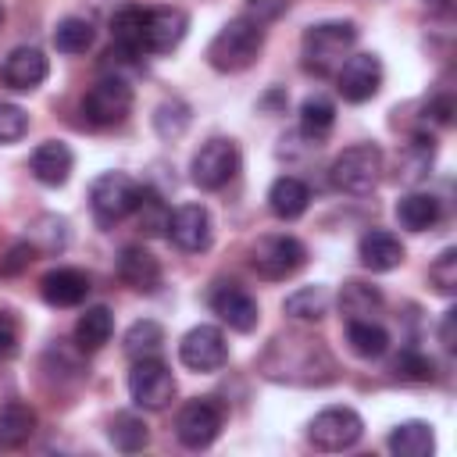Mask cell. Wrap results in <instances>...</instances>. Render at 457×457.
Segmentation results:
<instances>
[{
  "label": "cell",
  "instance_id": "6da1fadb",
  "mask_svg": "<svg viewBox=\"0 0 457 457\" xmlns=\"http://www.w3.org/2000/svg\"><path fill=\"white\" fill-rule=\"evenodd\" d=\"M261 368L275 382H293V386H321L336 378V364L328 350L318 339L307 336H278L271 339L268 353L261 357Z\"/></svg>",
  "mask_w": 457,
  "mask_h": 457
},
{
  "label": "cell",
  "instance_id": "7a4b0ae2",
  "mask_svg": "<svg viewBox=\"0 0 457 457\" xmlns=\"http://www.w3.org/2000/svg\"><path fill=\"white\" fill-rule=\"evenodd\" d=\"M261 46H264V29H261L257 21H250V18L239 14V18H232L228 25H221L218 36L211 39V46H207V64H211L214 71H225V75L246 71V68L257 61Z\"/></svg>",
  "mask_w": 457,
  "mask_h": 457
},
{
  "label": "cell",
  "instance_id": "3957f363",
  "mask_svg": "<svg viewBox=\"0 0 457 457\" xmlns=\"http://www.w3.org/2000/svg\"><path fill=\"white\" fill-rule=\"evenodd\" d=\"M353 43H357V25L353 21H318L303 32V43H300L303 68L314 71V75H332L350 57Z\"/></svg>",
  "mask_w": 457,
  "mask_h": 457
},
{
  "label": "cell",
  "instance_id": "277c9868",
  "mask_svg": "<svg viewBox=\"0 0 457 457\" xmlns=\"http://www.w3.org/2000/svg\"><path fill=\"white\" fill-rule=\"evenodd\" d=\"M382 179V150L375 143H357V146H346L332 168H328V182L332 189L339 193H350V196H364L378 186Z\"/></svg>",
  "mask_w": 457,
  "mask_h": 457
},
{
  "label": "cell",
  "instance_id": "5b68a950",
  "mask_svg": "<svg viewBox=\"0 0 457 457\" xmlns=\"http://www.w3.org/2000/svg\"><path fill=\"white\" fill-rule=\"evenodd\" d=\"M139 182L121 175V171H107L100 175L93 186H89V207H93V218L96 225L111 228L118 221H125L132 211H136V200H139Z\"/></svg>",
  "mask_w": 457,
  "mask_h": 457
},
{
  "label": "cell",
  "instance_id": "8992f818",
  "mask_svg": "<svg viewBox=\"0 0 457 457\" xmlns=\"http://www.w3.org/2000/svg\"><path fill=\"white\" fill-rule=\"evenodd\" d=\"M132 111V86L118 75H104L100 82L89 86V93L82 96V118L96 129H111L121 125Z\"/></svg>",
  "mask_w": 457,
  "mask_h": 457
},
{
  "label": "cell",
  "instance_id": "52a82bcc",
  "mask_svg": "<svg viewBox=\"0 0 457 457\" xmlns=\"http://www.w3.org/2000/svg\"><path fill=\"white\" fill-rule=\"evenodd\" d=\"M236 171H239V146L232 139H221V136L207 139L189 161V179L207 193L225 189L236 179Z\"/></svg>",
  "mask_w": 457,
  "mask_h": 457
},
{
  "label": "cell",
  "instance_id": "ba28073f",
  "mask_svg": "<svg viewBox=\"0 0 457 457\" xmlns=\"http://www.w3.org/2000/svg\"><path fill=\"white\" fill-rule=\"evenodd\" d=\"M361 436H364V421H361V414L353 407H325L307 425L311 446L314 450H325V453L350 450V446L361 443Z\"/></svg>",
  "mask_w": 457,
  "mask_h": 457
},
{
  "label": "cell",
  "instance_id": "9c48e42d",
  "mask_svg": "<svg viewBox=\"0 0 457 457\" xmlns=\"http://www.w3.org/2000/svg\"><path fill=\"white\" fill-rule=\"evenodd\" d=\"M129 396L136 407L143 411H164L175 396V378H171V368L161 361V357H139L132 361V371H129Z\"/></svg>",
  "mask_w": 457,
  "mask_h": 457
},
{
  "label": "cell",
  "instance_id": "30bf717a",
  "mask_svg": "<svg viewBox=\"0 0 457 457\" xmlns=\"http://www.w3.org/2000/svg\"><path fill=\"white\" fill-rule=\"evenodd\" d=\"M303 261H307V246L296 236H264L250 250V268L271 282L296 275L303 268Z\"/></svg>",
  "mask_w": 457,
  "mask_h": 457
},
{
  "label": "cell",
  "instance_id": "8fae6325",
  "mask_svg": "<svg viewBox=\"0 0 457 457\" xmlns=\"http://www.w3.org/2000/svg\"><path fill=\"white\" fill-rule=\"evenodd\" d=\"M221 421H225L221 403H214L211 396L189 400V403L179 411V418H175V436H179V443H182L186 450H204V446H211V443L218 439Z\"/></svg>",
  "mask_w": 457,
  "mask_h": 457
},
{
  "label": "cell",
  "instance_id": "7c38bea8",
  "mask_svg": "<svg viewBox=\"0 0 457 457\" xmlns=\"http://www.w3.org/2000/svg\"><path fill=\"white\" fill-rule=\"evenodd\" d=\"M179 361L189 368V371H200V375H211L218 368H225L228 361V343L221 336L218 325H196L182 336L179 343Z\"/></svg>",
  "mask_w": 457,
  "mask_h": 457
},
{
  "label": "cell",
  "instance_id": "4fadbf2b",
  "mask_svg": "<svg viewBox=\"0 0 457 457\" xmlns=\"http://www.w3.org/2000/svg\"><path fill=\"white\" fill-rule=\"evenodd\" d=\"M382 61L375 54H350L336 71V89L346 104H364L382 89Z\"/></svg>",
  "mask_w": 457,
  "mask_h": 457
},
{
  "label": "cell",
  "instance_id": "5bb4252c",
  "mask_svg": "<svg viewBox=\"0 0 457 457\" xmlns=\"http://www.w3.org/2000/svg\"><path fill=\"white\" fill-rule=\"evenodd\" d=\"M211 214L204 204H182L168 214V239L182 250V253H200L211 246Z\"/></svg>",
  "mask_w": 457,
  "mask_h": 457
},
{
  "label": "cell",
  "instance_id": "9a60e30c",
  "mask_svg": "<svg viewBox=\"0 0 457 457\" xmlns=\"http://www.w3.org/2000/svg\"><path fill=\"white\" fill-rule=\"evenodd\" d=\"M189 18L179 7H154L146 11V25H143V50L146 54H168L186 39Z\"/></svg>",
  "mask_w": 457,
  "mask_h": 457
},
{
  "label": "cell",
  "instance_id": "2e32d148",
  "mask_svg": "<svg viewBox=\"0 0 457 457\" xmlns=\"http://www.w3.org/2000/svg\"><path fill=\"white\" fill-rule=\"evenodd\" d=\"M211 311L228 325V328H236V332H250L253 325H257V318H261V311H257V300L243 289V286H218L214 293H211Z\"/></svg>",
  "mask_w": 457,
  "mask_h": 457
},
{
  "label": "cell",
  "instance_id": "e0dca14e",
  "mask_svg": "<svg viewBox=\"0 0 457 457\" xmlns=\"http://www.w3.org/2000/svg\"><path fill=\"white\" fill-rule=\"evenodd\" d=\"M50 75V61L39 46H14L4 61V82L18 93H29L36 89L43 79Z\"/></svg>",
  "mask_w": 457,
  "mask_h": 457
},
{
  "label": "cell",
  "instance_id": "ac0fdd59",
  "mask_svg": "<svg viewBox=\"0 0 457 457\" xmlns=\"http://www.w3.org/2000/svg\"><path fill=\"white\" fill-rule=\"evenodd\" d=\"M75 168V154L68 150V143L61 139H50V143H39L29 157V171L36 175V182L43 186H64L68 175Z\"/></svg>",
  "mask_w": 457,
  "mask_h": 457
},
{
  "label": "cell",
  "instance_id": "d6986e66",
  "mask_svg": "<svg viewBox=\"0 0 457 457\" xmlns=\"http://www.w3.org/2000/svg\"><path fill=\"white\" fill-rule=\"evenodd\" d=\"M39 293L50 307H79L89 296V275L79 268H54L43 275Z\"/></svg>",
  "mask_w": 457,
  "mask_h": 457
},
{
  "label": "cell",
  "instance_id": "ffe728a7",
  "mask_svg": "<svg viewBox=\"0 0 457 457\" xmlns=\"http://www.w3.org/2000/svg\"><path fill=\"white\" fill-rule=\"evenodd\" d=\"M118 278L139 293H154L161 286V264L150 250L143 246H125L118 253Z\"/></svg>",
  "mask_w": 457,
  "mask_h": 457
},
{
  "label": "cell",
  "instance_id": "44dd1931",
  "mask_svg": "<svg viewBox=\"0 0 457 457\" xmlns=\"http://www.w3.org/2000/svg\"><path fill=\"white\" fill-rule=\"evenodd\" d=\"M357 257H361V264H364L368 271H393V268H400V261H403V246H400V239H396L393 232L371 228V232L361 236Z\"/></svg>",
  "mask_w": 457,
  "mask_h": 457
},
{
  "label": "cell",
  "instance_id": "7402d4cb",
  "mask_svg": "<svg viewBox=\"0 0 457 457\" xmlns=\"http://www.w3.org/2000/svg\"><path fill=\"white\" fill-rule=\"evenodd\" d=\"M307 204H311V189H307V182L296 179V175H282V179H275L271 189H268V211H271L278 221H296V218L307 211Z\"/></svg>",
  "mask_w": 457,
  "mask_h": 457
},
{
  "label": "cell",
  "instance_id": "603a6c76",
  "mask_svg": "<svg viewBox=\"0 0 457 457\" xmlns=\"http://www.w3.org/2000/svg\"><path fill=\"white\" fill-rule=\"evenodd\" d=\"M143 25H146V11L143 7H125L111 18V36H114V50L118 57H143Z\"/></svg>",
  "mask_w": 457,
  "mask_h": 457
},
{
  "label": "cell",
  "instance_id": "cb8c5ba5",
  "mask_svg": "<svg viewBox=\"0 0 457 457\" xmlns=\"http://www.w3.org/2000/svg\"><path fill=\"white\" fill-rule=\"evenodd\" d=\"M36 436V411L21 400H7L0 407V446L18 450Z\"/></svg>",
  "mask_w": 457,
  "mask_h": 457
},
{
  "label": "cell",
  "instance_id": "d4e9b609",
  "mask_svg": "<svg viewBox=\"0 0 457 457\" xmlns=\"http://www.w3.org/2000/svg\"><path fill=\"white\" fill-rule=\"evenodd\" d=\"M386 446L396 457H428L436 450V436H432V425H425V421H400L389 432Z\"/></svg>",
  "mask_w": 457,
  "mask_h": 457
},
{
  "label": "cell",
  "instance_id": "484cf974",
  "mask_svg": "<svg viewBox=\"0 0 457 457\" xmlns=\"http://www.w3.org/2000/svg\"><path fill=\"white\" fill-rule=\"evenodd\" d=\"M443 207L432 193H407L396 200V221L407 228V232H425L439 221Z\"/></svg>",
  "mask_w": 457,
  "mask_h": 457
},
{
  "label": "cell",
  "instance_id": "4316f807",
  "mask_svg": "<svg viewBox=\"0 0 457 457\" xmlns=\"http://www.w3.org/2000/svg\"><path fill=\"white\" fill-rule=\"evenodd\" d=\"M111 336H114V314L107 307H89V311L79 314V321H75V343H79V350L96 353L100 346L111 343Z\"/></svg>",
  "mask_w": 457,
  "mask_h": 457
},
{
  "label": "cell",
  "instance_id": "83f0119b",
  "mask_svg": "<svg viewBox=\"0 0 457 457\" xmlns=\"http://www.w3.org/2000/svg\"><path fill=\"white\" fill-rule=\"evenodd\" d=\"M346 343H350V350L357 357L375 361V357H382L389 350V332L371 318H350L346 321Z\"/></svg>",
  "mask_w": 457,
  "mask_h": 457
},
{
  "label": "cell",
  "instance_id": "f1b7e54d",
  "mask_svg": "<svg viewBox=\"0 0 457 457\" xmlns=\"http://www.w3.org/2000/svg\"><path fill=\"white\" fill-rule=\"evenodd\" d=\"M332 125H336V104H332V100H325V96H307V100L300 104V132H303L311 143L328 139Z\"/></svg>",
  "mask_w": 457,
  "mask_h": 457
},
{
  "label": "cell",
  "instance_id": "f546056e",
  "mask_svg": "<svg viewBox=\"0 0 457 457\" xmlns=\"http://www.w3.org/2000/svg\"><path fill=\"white\" fill-rule=\"evenodd\" d=\"M107 439L114 443V450L136 453V450H143V446L150 443V428H146V421H143L139 414L121 411V414H114V421H111V428H107Z\"/></svg>",
  "mask_w": 457,
  "mask_h": 457
},
{
  "label": "cell",
  "instance_id": "4dcf8cb0",
  "mask_svg": "<svg viewBox=\"0 0 457 457\" xmlns=\"http://www.w3.org/2000/svg\"><path fill=\"white\" fill-rule=\"evenodd\" d=\"M121 346H125V353H129L132 361H139V357H157L161 346H164V328H161L157 321H150V318L132 321L129 332H125V339H121Z\"/></svg>",
  "mask_w": 457,
  "mask_h": 457
},
{
  "label": "cell",
  "instance_id": "1f68e13d",
  "mask_svg": "<svg viewBox=\"0 0 457 457\" xmlns=\"http://www.w3.org/2000/svg\"><path fill=\"white\" fill-rule=\"evenodd\" d=\"M93 25L86 21V18H75V14H68V18H61L57 21V29H54V46L61 50V54H86L89 46H93Z\"/></svg>",
  "mask_w": 457,
  "mask_h": 457
},
{
  "label": "cell",
  "instance_id": "d6a6232c",
  "mask_svg": "<svg viewBox=\"0 0 457 457\" xmlns=\"http://www.w3.org/2000/svg\"><path fill=\"white\" fill-rule=\"evenodd\" d=\"M25 243H29L36 253H57V250H64V243H68V225H64V218H54V214L36 218Z\"/></svg>",
  "mask_w": 457,
  "mask_h": 457
},
{
  "label": "cell",
  "instance_id": "836d02e7",
  "mask_svg": "<svg viewBox=\"0 0 457 457\" xmlns=\"http://www.w3.org/2000/svg\"><path fill=\"white\" fill-rule=\"evenodd\" d=\"M282 307H286V314L296 318V321H318V318H325V311H328V293H325L321 286H303V289L289 293Z\"/></svg>",
  "mask_w": 457,
  "mask_h": 457
},
{
  "label": "cell",
  "instance_id": "e575fe53",
  "mask_svg": "<svg viewBox=\"0 0 457 457\" xmlns=\"http://www.w3.org/2000/svg\"><path fill=\"white\" fill-rule=\"evenodd\" d=\"M339 303H343L346 318H364V314H371L382 303V296L371 286H364V282H346L343 293H339Z\"/></svg>",
  "mask_w": 457,
  "mask_h": 457
},
{
  "label": "cell",
  "instance_id": "d590c367",
  "mask_svg": "<svg viewBox=\"0 0 457 457\" xmlns=\"http://www.w3.org/2000/svg\"><path fill=\"white\" fill-rule=\"evenodd\" d=\"M186 125H189V107H186L182 100H168V104H161L157 114H154V129H157L164 139L182 136Z\"/></svg>",
  "mask_w": 457,
  "mask_h": 457
},
{
  "label": "cell",
  "instance_id": "8d00e7d4",
  "mask_svg": "<svg viewBox=\"0 0 457 457\" xmlns=\"http://www.w3.org/2000/svg\"><path fill=\"white\" fill-rule=\"evenodd\" d=\"M132 214H139V221L146 225V232H161V228H168V214L171 211H164V204H161L157 193L139 189V200H136V211Z\"/></svg>",
  "mask_w": 457,
  "mask_h": 457
},
{
  "label": "cell",
  "instance_id": "74e56055",
  "mask_svg": "<svg viewBox=\"0 0 457 457\" xmlns=\"http://www.w3.org/2000/svg\"><path fill=\"white\" fill-rule=\"evenodd\" d=\"M428 278H432V286H436L439 293H453V289H457V250H453V246H446V250L432 261Z\"/></svg>",
  "mask_w": 457,
  "mask_h": 457
},
{
  "label": "cell",
  "instance_id": "f35d334b",
  "mask_svg": "<svg viewBox=\"0 0 457 457\" xmlns=\"http://www.w3.org/2000/svg\"><path fill=\"white\" fill-rule=\"evenodd\" d=\"M393 375L396 378H411V382H428L432 378V361L418 350H403L396 361H393Z\"/></svg>",
  "mask_w": 457,
  "mask_h": 457
},
{
  "label": "cell",
  "instance_id": "ab89813d",
  "mask_svg": "<svg viewBox=\"0 0 457 457\" xmlns=\"http://www.w3.org/2000/svg\"><path fill=\"white\" fill-rule=\"evenodd\" d=\"M29 132V114L18 104H0V146L14 143Z\"/></svg>",
  "mask_w": 457,
  "mask_h": 457
},
{
  "label": "cell",
  "instance_id": "60d3db41",
  "mask_svg": "<svg viewBox=\"0 0 457 457\" xmlns=\"http://www.w3.org/2000/svg\"><path fill=\"white\" fill-rule=\"evenodd\" d=\"M282 11H286V0H250L246 11H243V18H250V21H257V25L264 29V25L275 21Z\"/></svg>",
  "mask_w": 457,
  "mask_h": 457
},
{
  "label": "cell",
  "instance_id": "b9f144b4",
  "mask_svg": "<svg viewBox=\"0 0 457 457\" xmlns=\"http://www.w3.org/2000/svg\"><path fill=\"white\" fill-rule=\"evenodd\" d=\"M14 350H18V332H14V325L0 314V361L14 357Z\"/></svg>",
  "mask_w": 457,
  "mask_h": 457
},
{
  "label": "cell",
  "instance_id": "7bdbcfd3",
  "mask_svg": "<svg viewBox=\"0 0 457 457\" xmlns=\"http://www.w3.org/2000/svg\"><path fill=\"white\" fill-rule=\"evenodd\" d=\"M439 339H443V346H446V350H453V311H446L443 328H439Z\"/></svg>",
  "mask_w": 457,
  "mask_h": 457
},
{
  "label": "cell",
  "instance_id": "ee69618b",
  "mask_svg": "<svg viewBox=\"0 0 457 457\" xmlns=\"http://www.w3.org/2000/svg\"><path fill=\"white\" fill-rule=\"evenodd\" d=\"M425 4H428L432 11H439V14H446V11L453 7V0H425Z\"/></svg>",
  "mask_w": 457,
  "mask_h": 457
},
{
  "label": "cell",
  "instance_id": "f6af8a7d",
  "mask_svg": "<svg viewBox=\"0 0 457 457\" xmlns=\"http://www.w3.org/2000/svg\"><path fill=\"white\" fill-rule=\"evenodd\" d=\"M0 25H4V4H0Z\"/></svg>",
  "mask_w": 457,
  "mask_h": 457
}]
</instances>
